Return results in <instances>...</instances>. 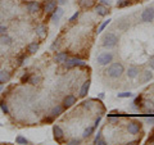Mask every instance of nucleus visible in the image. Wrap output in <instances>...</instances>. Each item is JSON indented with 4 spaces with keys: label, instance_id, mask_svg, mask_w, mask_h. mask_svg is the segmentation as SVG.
<instances>
[{
    "label": "nucleus",
    "instance_id": "1",
    "mask_svg": "<svg viewBox=\"0 0 154 145\" xmlns=\"http://www.w3.org/2000/svg\"><path fill=\"white\" fill-rule=\"evenodd\" d=\"M107 73H108V76H109L110 78L121 77L122 73H123V66L121 64V63H113V64H110L109 67H108Z\"/></svg>",
    "mask_w": 154,
    "mask_h": 145
},
{
    "label": "nucleus",
    "instance_id": "2",
    "mask_svg": "<svg viewBox=\"0 0 154 145\" xmlns=\"http://www.w3.org/2000/svg\"><path fill=\"white\" fill-rule=\"evenodd\" d=\"M62 64H63L64 68L69 70V68L77 67V66H81V67H84V66H86V63H85L82 59H78V58H67V60H64Z\"/></svg>",
    "mask_w": 154,
    "mask_h": 145
},
{
    "label": "nucleus",
    "instance_id": "3",
    "mask_svg": "<svg viewBox=\"0 0 154 145\" xmlns=\"http://www.w3.org/2000/svg\"><path fill=\"white\" fill-rule=\"evenodd\" d=\"M118 42V37L114 34H107L103 39V46L104 48H113Z\"/></svg>",
    "mask_w": 154,
    "mask_h": 145
},
{
    "label": "nucleus",
    "instance_id": "4",
    "mask_svg": "<svg viewBox=\"0 0 154 145\" xmlns=\"http://www.w3.org/2000/svg\"><path fill=\"white\" fill-rule=\"evenodd\" d=\"M141 19H143V22H150L154 19V7H149V8H146L145 11L143 12V14H141Z\"/></svg>",
    "mask_w": 154,
    "mask_h": 145
},
{
    "label": "nucleus",
    "instance_id": "5",
    "mask_svg": "<svg viewBox=\"0 0 154 145\" xmlns=\"http://www.w3.org/2000/svg\"><path fill=\"white\" fill-rule=\"evenodd\" d=\"M112 59H113L112 53H103V54H100L99 57H98V62L102 66H105V64H108V63H110Z\"/></svg>",
    "mask_w": 154,
    "mask_h": 145
},
{
    "label": "nucleus",
    "instance_id": "6",
    "mask_svg": "<svg viewBox=\"0 0 154 145\" xmlns=\"http://www.w3.org/2000/svg\"><path fill=\"white\" fill-rule=\"evenodd\" d=\"M127 131H128V134H131V135L139 134V131H140V122H137V121L130 122V123L127 124Z\"/></svg>",
    "mask_w": 154,
    "mask_h": 145
},
{
    "label": "nucleus",
    "instance_id": "7",
    "mask_svg": "<svg viewBox=\"0 0 154 145\" xmlns=\"http://www.w3.org/2000/svg\"><path fill=\"white\" fill-rule=\"evenodd\" d=\"M44 9H45L46 13L51 14L56 9V3L54 1V0H48V1L45 3V5H44Z\"/></svg>",
    "mask_w": 154,
    "mask_h": 145
},
{
    "label": "nucleus",
    "instance_id": "8",
    "mask_svg": "<svg viewBox=\"0 0 154 145\" xmlns=\"http://www.w3.org/2000/svg\"><path fill=\"white\" fill-rule=\"evenodd\" d=\"M64 11L62 8H56L55 11L51 13V21L54 22V23H58V21L62 18V16H63Z\"/></svg>",
    "mask_w": 154,
    "mask_h": 145
},
{
    "label": "nucleus",
    "instance_id": "9",
    "mask_svg": "<svg viewBox=\"0 0 154 145\" xmlns=\"http://www.w3.org/2000/svg\"><path fill=\"white\" fill-rule=\"evenodd\" d=\"M26 7H27V11L30 13H36L37 11H40V4L37 1H28Z\"/></svg>",
    "mask_w": 154,
    "mask_h": 145
},
{
    "label": "nucleus",
    "instance_id": "10",
    "mask_svg": "<svg viewBox=\"0 0 154 145\" xmlns=\"http://www.w3.org/2000/svg\"><path fill=\"white\" fill-rule=\"evenodd\" d=\"M76 101H77V98L74 95H67L63 100V105H64V108H68V107L73 105Z\"/></svg>",
    "mask_w": 154,
    "mask_h": 145
},
{
    "label": "nucleus",
    "instance_id": "11",
    "mask_svg": "<svg viewBox=\"0 0 154 145\" xmlns=\"http://www.w3.org/2000/svg\"><path fill=\"white\" fill-rule=\"evenodd\" d=\"M53 132H54V139H55L56 141H60V140L64 137L63 130H62L59 126H54L53 127Z\"/></svg>",
    "mask_w": 154,
    "mask_h": 145
},
{
    "label": "nucleus",
    "instance_id": "12",
    "mask_svg": "<svg viewBox=\"0 0 154 145\" xmlns=\"http://www.w3.org/2000/svg\"><path fill=\"white\" fill-rule=\"evenodd\" d=\"M126 73H127V76L130 78H136L139 75V68L136 67V66H131V67H128V70Z\"/></svg>",
    "mask_w": 154,
    "mask_h": 145
},
{
    "label": "nucleus",
    "instance_id": "13",
    "mask_svg": "<svg viewBox=\"0 0 154 145\" xmlns=\"http://www.w3.org/2000/svg\"><path fill=\"white\" fill-rule=\"evenodd\" d=\"M95 12H96L99 16L104 17V16H107L109 11L107 9V7H105V5H103V4H98V5L95 7Z\"/></svg>",
    "mask_w": 154,
    "mask_h": 145
},
{
    "label": "nucleus",
    "instance_id": "14",
    "mask_svg": "<svg viewBox=\"0 0 154 145\" xmlns=\"http://www.w3.org/2000/svg\"><path fill=\"white\" fill-rule=\"evenodd\" d=\"M46 32H48V28H46L45 24H38V26L36 27V34H37L38 36L44 37L46 35Z\"/></svg>",
    "mask_w": 154,
    "mask_h": 145
},
{
    "label": "nucleus",
    "instance_id": "15",
    "mask_svg": "<svg viewBox=\"0 0 154 145\" xmlns=\"http://www.w3.org/2000/svg\"><path fill=\"white\" fill-rule=\"evenodd\" d=\"M78 4L81 8H91L95 4V0H80Z\"/></svg>",
    "mask_w": 154,
    "mask_h": 145
},
{
    "label": "nucleus",
    "instance_id": "16",
    "mask_svg": "<svg viewBox=\"0 0 154 145\" xmlns=\"http://www.w3.org/2000/svg\"><path fill=\"white\" fill-rule=\"evenodd\" d=\"M10 80V73L7 71H0V82L4 83Z\"/></svg>",
    "mask_w": 154,
    "mask_h": 145
},
{
    "label": "nucleus",
    "instance_id": "17",
    "mask_svg": "<svg viewBox=\"0 0 154 145\" xmlns=\"http://www.w3.org/2000/svg\"><path fill=\"white\" fill-rule=\"evenodd\" d=\"M89 89H90V81L87 80V81H85V82H84L81 90H80V96H85V95H86L87 91H89Z\"/></svg>",
    "mask_w": 154,
    "mask_h": 145
},
{
    "label": "nucleus",
    "instance_id": "18",
    "mask_svg": "<svg viewBox=\"0 0 154 145\" xmlns=\"http://www.w3.org/2000/svg\"><path fill=\"white\" fill-rule=\"evenodd\" d=\"M67 58H68V55H67V53H58V54L55 55V62L56 63H63L64 60H67Z\"/></svg>",
    "mask_w": 154,
    "mask_h": 145
},
{
    "label": "nucleus",
    "instance_id": "19",
    "mask_svg": "<svg viewBox=\"0 0 154 145\" xmlns=\"http://www.w3.org/2000/svg\"><path fill=\"white\" fill-rule=\"evenodd\" d=\"M62 113H63V107H60V105L54 107V108L51 109V112H50V114H51V116H54V117L60 116Z\"/></svg>",
    "mask_w": 154,
    "mask_h": 145
},
{
    "label": "nucleus",
    "instance_id": "20",
    "mask_svg": "<svg viewBox=\"0 0 154 145\" xmlns=\"http://www.w3.org/2000/svg\"><path fill=\"white\" fill-rule=\"evenodd\" d=\"M37 49H38V44H37L36 41L31 42V44L27 46V52H28V53H31V54L36 53V52H37Z\"/></svg>",
    "mask_w": 154,
    "mask_h": 145
},
{
    "label": "nucleus",
    "instance_id": "21",
    "mask_svg": "<svg viewBox=\"0 0 154 145\" xmlns=\"http://www.w3.org/2000/svg\"><path fill=\"white\" fill-rule=\"evenodd\" d=\"M132 1L131 0H117V7L118 8H126V7L131 5Z\"/></svg>",
    "mask_w": 154,
    "mask_h": 145
},
{
    "label": "nucleus",
    "instance_id": "22",
    "mask_svg": "<svg viewBox=\"0 0 154 145\" xmlns=\"http://www.w3.org/2000/svg\"><path fill=\"white\" fill-rule=\"evenodd\" d=\"M94 130H95V127L94 126H89V127H86V128L84 130V134H82V137L84 139H86V137H89L90 135L94 132Z\"/></svg>",
    "mask_w": 154,
    "mask_h": 145
},
{
    "label": "nucleus",
    "instance_id": "23",
    "mask_svg": "<svg viewBox=\"0 0 154 145\" xmlns=\"http://www.w3.org/2000/svg\"><path fill=\"white\" fill-rule=\"evenodd\" d=\"M151 77H153V73L149 72V71H145V72L143 73V77H141V82H148Z\"/></svg>",
    "mask_w": 154,
    "mask_h": 145
},
{
    "label": "nucleus",
    "instance_id": "24",
    "mask_svg": "<svg viewBox=\"0 0 154 145\" xmlns=\"http://www.w3.org/2000/svg\"><path fill=\"white\" fill-rule=\"evenodd\" d=\"M28 82H30L31 85H38V83L41 82V77L40 76H31Z\"/></svg>",
    "mask_w": 154,
    "mask_h": 145
},
{
    "label": "nucleus",
    "instance_id": "25",
    "mask_svg": "<svg viewBox=\"0 0 154 145\" xmlns=\"http://www.w3.org/2000/svg\"><path fill=\"white\" fill-rule=\"evenodd\" d=\"M94 142H95V144H99V145H104L105 144V140L102 137V134H100V132H98V135H96V137H95Z\"/></svg>",
    "mask_w": 154,
    "mask_h": 145
},
{
    "label": "nucleus",
    "instance_id": "26",
    "mask_svg": "<svg viewBox=\"0 0 154 145\" xmlns=\"http://www.w3.org/2000/svg\"><path fill=\"white\" fill-rule=\"evenodd\" d=\"M15 142H17V144H28V140L19 135V136L15 137Z\"/></svg>",
    "mask_w": 154,
    "mask_h": 145
},
{
    "label": "nucleus",
    "instance_id": "27",
    "mask_svg": "<svg viewBox=\"0 0 154 145\" xmlns=\"http://www.w3.org/2000/svg\"><path fill=\"white\" fill-rule=\"evenodd\" d=\"M1 44H4V45H10L12 44V39H10L9 36H1Z\"/></svg>",
    "mask_w": 154,
    "mask_h": 145
},
{
    "label": "nucleus",
    "instance_id": "28",
    "mask_svg": "<svg viewBox=\"0 0 154 145\" xmlns=\"http://www.w3.org/2000/svg\"><path fill=\"white\" fill-rule=\"evenodd\" d=\"M82 105H84V108H86V109H92V107H94V104H92V101L91 100H85L84 103H82Z\"/></svg>",
    "mask_w": 154,
    "mask_h": 145
},
{
    "label": "nucleus",
    "instance_id": "29",
    "mask_svg": "<svg viewBox=\"0 0 154 145\" xmlns=\"http://www.w3.org/2000/svg\"><path fill=\"white\" fill-rule=\"evenodd\" d=\"M109 22H110V19H108V21H104V22H103V23L99 26V28H98V34H100V32H102L103 30H104L105 27H107L108 24H109Z\"/></svg>",
    "mask_w": 154,
    "mask_h": 145
},
{
    "label": "nucleus",
    "instance_id": "30",
    "mask_svg": "<svg viewBox=\"0 0 154 145\" xmlns=\"http://www.w3.org/2000/svg\"><path fill=\"white\" fill-rule=\"evenodd\" d=\"M132 93L130 91H125V93H118V98H131Z\"/></svg>",
    "mask_w": 154,
    "mask_h": 145
},
{
    "label": "nucleus",
    "instance_id": "31",
    "mask_svg": "<svg viewBox=\"0 0 154 145\" xmlns=\"http://www.w3.org/2000/svg\"><path fill=\"white\" fill-rule=\"evenodd\" d=\"M0 108H1V111L4 112V113H9V109H8L7 103H4V101H0Z\"/></svg>",
    "mask_w": 154,
    "mask_h": 145
},
{
    "label": "nucleus",
    "instance_id": "32",
    "mask_svg": "<svg viewBox=\"0 0 154 145\" xmlns=\"http://www.w3.org/2000/svg\"><path fill=\"white\" fill-rule=\"evenodd\" d=\"M78 16H80V13H78V12H76V13H74L73 16L71 17V18H69V22H72V23H73V22H76V19L78 18Z\"/></svg>",
    "mask_w": 154,
    "mask_h": 145
},
{
    "label": "nucleus",
    "instance_id": "33",
    "mask_svg": "<svg viewBox=\"0 0 154 145\" xmlns=\"http://www.w3.org/2000/svg\"><path fill=\"white\" fill-rule=\"evenodd\" d=\"M54 119H55V117H54V116H50V117H48V118L44 119V122H45V123H50V122H53Z\"/></svg>",
    "mask_w": 154,
    "mask_h": 145
},
{
    "label": "nucleus",
    "instance_id": "34",
    "mask_svg": "<svg viewBox=\"0 0 154 145\" xmlns=\"http://www.w3.org/2000/svg\"><path fill=\"white\" fill-rule=\"evenodd\" d=\"M26 59V55L25 54H23V55H21V57H19V59H18V64H19V66H22L23 64V60H25Z\"/></svg>",
    "mask_w": 154,
    "mask_h": 145
},
{
    "label": "nucleus",
    "instance_id": "35",
    "mask_svg": "<svg viewBox=\"0 0 154 145\" xmlns=\"http://www.w3.org/2000/svg\"><path fill=\"white\" fill-rule=\"evenodd\" d=\"M100 4H103V5H110V0H100Z\"/></svg>",
    "mask_w": 154,
    "mask_h": 145
},
{
    "label": "nucleus",
    "instance_id": "36",
    "mask_svg": "<svg viewBox=\"0 0 154 145\" xmlns=\"http://www.w3.org/2000/svg\"><path fill=\"white\" fill-rule=\"evenodd\" d=\"M28 80H30V77H28V75H25L22 77V82H28Z\"/></svg>",
    "mask_w": 154,
    "mask_h": 145
},
{
    "label": "nucleus",
    "instance_id": "37",
    "mask_svg": "<svg viewBox=\"0 0 154 145\" xmlns=\"http://www.w3.org/2000/svg\"><path fill=\"white\" fill-rule=\"evenodd\" d=\"M69 144H80V140L78 139H72L71 141H69Z\"/></svg>",
    "mask_w": 154,
    "mask_h": 145
},
{
    "label": "nucleus",
    "instance_id": "38",
    "mask_svg": "<svg viewBox=\"0 0 154 145\" xmlns=\"http://www.w3.org/2000/svg\"><path fill=\"white\" fill-rule=\"evenodd\" d=\"M149 66H150V68H153V70H154V57L150 59V62H149Z\"/></svg>",
    "mask_w": 154,
    "mask_h": 145
},
{
    "label": "nucleus",
    "instance_id": "39",
    "mask_svg": "<svg viewBox=\"0 0 154 145\" xmlns=\"http://www.w3.org/2000/svg\"><path fill=\"white\" fill-rule=\"evenodd\" d=\"M5 31H7V27H4V26H0V34H4Z\"/></svg>",
    "mask_w": 154,
    "mask_h": 145
},
{
    "label": "nucleus",
    "instance_id": "40",
    "mask_svg": "<svg viewBox=\"0 0 154 145\" xmlns=\"http://www.w3.org/2000/svg\"><path fill=\"white\" fill-rule=\"evenodd\" d=\"M146 122H148V123L149 122H150V123H154V118H148L146 119Z\"/></svg>",
    "mask_w": 154,
    "mask_h": 145
},
{
    "label": "nucleus",
    "instance_id": "41",
    "mask_svg": "<svg viewBox=\"0 0 154 145\" xmlns=\"http://www.w3.org/2000/svg\"><path fill=\"white\" fill-rule=\"evenodd\" d=\"M66 1H67V0H58V3H59V4H64Z\"/></svg>",
    "mask_w": 154,
    "mask_h": 145
},
{
    "label": "nucleus",
    "instance_id": "42",
    "mask_svg": "<svg viewBox=\"0 0 154 145\" xmlns=\"http://www.w3.org/2000/svg\"><path fill=\"white\" fill-rule=\"evenodd\" d=\"M1 90H3V86H1V85H0V91H1Z\"/></svg>",
    "mask_w": 154,
    "mask_h": 145
},
{
    "label": "nucleus",
    "instance_id": "43",
    "mask_svg": "<svg viewBox=\"0 0 154 145\" xmlns=\"http://www.w3.org/2000/svg\"><path fill=\"white\" fill-rule=\"evenodd\" d=\"M0 126H3V124H1V123H0Z\"/></svg>",
    "mask_w": 154,
    "mask_h": 145
},
{
    "label": "nucleus",
    "instance_id": "44",
    "mask_svg": "<svg viewBox=\"0 0 154 145\" xmlns=\"http://www.w3.org/2000/svg\"><path fill=\"white\" fill-rule=\"evenodd\" d=\"M46 1H48V0H46Z\"/></svg>",
    "mask_w": 154,
    "mask_h": 145
}]
</instances>
